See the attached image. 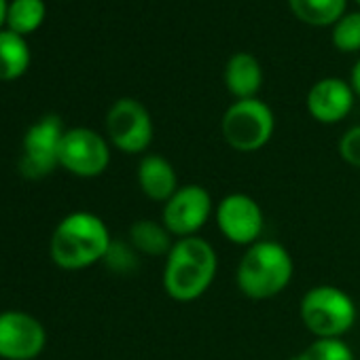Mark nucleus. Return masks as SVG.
<instances>
[{"instance_id": "obj_1", "label": "nucleus", "mask_w": 360, "mask_h": 360, "mask_svg": "<svg viewBox=\"0 0 360 360\" xmlns=\"http://www.w3.org/2000/svg\"><path fill=\"white\" fill-rule=\"evenodd\" d=\"M219 259L214 246L200 238H180L174 242L163 265V290L178 303L198 301L208 292L217 278Z\"/></svg>"}, {"instance_id": "obj_2", "label": "nucleus", "mask_w": 360, "mask_h": 360, "mask_svg": "<svg viewBox=\"0 0 360 360\" xmlns=\"http://www.w3.org/2000/svg\"><path fill=\"white\" fill-rule=\"evenodd\" d=\"M110 242L106 223L98 214L81 210L56 225L49 240V255L60 269L79 271L104 261Z\"/></svg>"}, {"instance_id": "obj_3", "label": "nucleus", "mask_w": 360, "mask_h": 360, "mask_svg": "<svg viewBox=\"0 0 360 360\" xmlns=\"http://www.w3.org/2000/svg\"><path fill=\"white\" fill-rule=\"evenodd\" d=\"M292 274L295 263L290 252L280 242L259 240L244 250L236 269V282L244 297L265 301L284 292Z\"/></svg>"}, {"instance_id": "obj_4", "label": "nucleus", "mask_w": 360, "mask_h": 360, "mask_svg": "<svg viewBox=\"0 0 360 360\" xmlns=\"http://www.w3.org/2000/svg\"><path fill=\"white\" fill-rule=\"evenodd\" d=\"M299 316L314 339H343L356 324L358 307L343 288L318 284L301 297Z\"/></svg>"}, {"instance_id": "obj_5", "label": "nucleus", "mask_w": 360, "mask_h": 360, "mask_svg": "<svg viewBox=\"0 0 360 360\" xmlns=\"http://www.w3.org/2000/svg\"><path fill=\"white\" fill-rule=\"evenodd\" d=\"M276 117L271 108L259 100H236L221 121V131L225 142L238 153L261 150L274 136Z\"/></svg>"}, {"instance_id": "obj_6", "label": "nucleus", "mask_w": 360, "mask_h": 360, "mask_svg": "<svg viewBox=\"0 0 360 360\" xmlns=\"http://www.w3.org/2000/svg\"><path fill=\"white\" fill-rule=\"evenodd\" d=\"M66 127L58 115H45L28 127L22 140L20 172L26 178L39 180L60 167V148Z\"/></svg>"}, {"instance_id": "obj_7", "label": "nucleus", "mask_w": 360, "mask_h": 360, "mask_svg": "<svg viewBox=\"0 0 360 360\" xmlns=\"http://www.w3.org/2000/svg\"><path fill=\"white\" fill-rule=\"evenodd\" d=\"M155 136L146 106L134 98L117 100L106 112V140L125 155L144 153Z\"/></svg>"}, {"instance_id": "obj_8", "label": "nucleus", "mask_w": 360, "mask_h": 360, "mask_svg": "<svg viewBox=\"0 0 360 360\" xmlns=\"http://www.w3.org/2000/svg\"><path fill=\"white\" fill-rule=\"evenodd\" d=\"M210 217H214V202L202 185L178 187L161 210V223L176 240L198 236Z\"/></svg>"}, {"instance_id": "obj_9", "label": "nucleus", "mask_w": 360, "mask_h": 360, "mask_svg": "<svg viewBox=\"0 0 360 360\" xmlns=\"http://www.w3.org/2000/svg\"><path fill=\"white\" fill-rule=\"evenodd\" d=\"M110 163V142L89 129L72 127L66 129L60 148V167L79 178H98Z\"/></svg>"}, {"instance_id": "obj_10", "label": "nucleus", "mask_w": 360, "mask_h": 360, "mask_svg": "<svg viewBox=\"0 0 360 360\" xmlns=\"http://www.w3.org/2000/svg\"><path fill=\"white\" fill-rule=\"evenodd\" d=\"M214 221L225 240L236 246H252L261 240L265 217L259 202L246 193H229L214 206Z\"/></svg>"}, {"instance_id": "obj_11", "label": "nucleus", "mask_w": 360, "mask_h": 360, "mask_svg": "<svg viewBox=\"0 0 360 360\" xmlns=\"http://www.w3.org/2000/svg\"><path fill=\"white\" fill-rule=\"evenodd\" d=\"M47 347V330L28 311L0 314V360H37Z\"/></svg>"}, {"instance_id": "obj_12", "label": "nucleus", "mask_w": 360, "mask_h": 360, "mask_svg": "<svg viewBox=\"0 0 360 360\" xmlns=\"http://www.w3.org/2000/svg\"><path fill=\"white\" fill-rule=\"evenodd\" d=\"M354 89L341 79L328 77L311 85L307 94V112L324 125H335L343 121L354 106Z\"/></svg>"}, {"instance_id": "obj_13", "label": "nucleus", "mask_w": 360, "mask_h": 360, "mask_svg": "<svg viewBox=\"0 0 360 360\" xmlns=\"http://www.w3.org/2000/svg\"><path fill=\"white\" fill-rule=\"evenodd\" d=\"M136 180L140 191L150 200L165 204L178 191V176L174 165L157 153H148L140 159L136 169Z\"/></svg>"}, {"instance_id": "obj_14", "label": "nucleus", "mask_w": 360, "mask_h": 360, "mask_svg": "<svg viewBox=\"0 0 360 360\" xmlns=\"http://www.w3.org/2000/svg\"><path fill=\"white\" fill-rule=\"evenodd\" d=\"M225 85L236 100L257 98L263 85V70L255 56L236 53L225 66Z\"/></svg>"}, {"instance_id": "obj_15", "label": "nucleus", "mask_w": 360, "mask_h": 360, "mask_svg": "<svg viewBox=\"0 0 360 360\" xmlns=\"http://www.w3.org/2000/svg\"><path fill=\"white\" fill-rule=\"evenodd\" d=\"M174 236L165 229V225L161 221H153V219H138L131 223L129 231H127V242L134 246V250L138 255L144 257H167L174 242Z\"/></svg>"}, {"instance_id": "obj_16", "label": "nucleus", "mask_w": 360, "mask_h": 360, "mask_svg": "<svg viewBox=\"0 0 360 360\" xmlns=\"http://www.w3.org/2000/svg\"><path fill=\"white\" fill-rule=\"evenodd\" d=\"M30 47L24 37L0 30V81H15L30 68Z\"/></svg>"}, {"instance_id": "obj_17", "label": "nucleus", "mask_w": 360, "mask_h": 360, "mask_svg": "<svg viewBox=\"0 0 360 360\" xmlns=\"http://www.w3.org/2000/svg\"><path fill=\"white\" fill-rule=\"evenodd\" d=\"M288 5L309 26H335L345 11V0H288Z\"/></svg>"}, {"instance_id": "obj_18", "label": "nucleus", "mask_w": 360, "mask_h": 360, "mask_svg": "<svg viewBox=\"0 0 360 360\" xmlns=\"http://www.w3.org/2000/svg\"><path fill=\"white\" fill-rule=\"evenodd\" d=\"M47 7L45 0H11L7 13V30L26 37L41 28L45 22Z\"/></svg>"}, {"instance_id": "obj_19", "label": "nucleus", "mask_w": 360, "mask_h": 360, "mask_svg": "<svg viewBox=\"0 0 360 360\" xmlns=\"http://www.w3.org/2000/svg\"><path fill=\"white\" fill-rule=\"evenodd\" d=\"M333 45L345 53L360 51V11L345 13L333 26Z\"/></svg>"}, {"instance_id": "obj_20", "label": "nucleus", "mask_w": 360, "mask_h": 360, "mask_svg": "<svg viewBox=\"0 0 360 360\" xmlns=\"http://www.w3.org/2000/svg\"><path fill=\"white\" fill-rule=\"evenodd\" d=\"M301 354L305 360H356L343 339H314Z\"/></svg>"}, {"instance_id": "obj_21", "label": "nucleus", "mask_w": 360, "mask_h": 360, "mask_svg": "<svg viewBox=\"0 0 360 360\" xmlns=\"http://www.w3.org/2000/svg\"><path fill=\"white\" fill-rule=\"evenodd\" d=\"M104 263L110 271L119 274V276H127L134 274L138 267V252L134 250V246L129 242H110V248L104 257Z\"/></svg>"}, {"instance_id": "obj_22", "label": "nucleus", "mask_w": 360, "mask_h": 360, "mask_svg": "<svg viewBox=\"0 0 360 360\" xmlns=\"http://www.w3.org/2000/svg\"><path fill=\"white\" fill-rule=\"evenodd\" d=\"M337 148H339L341 159H343L347 165L360 169V123L354 125V127H349V129L341 136Z\"/></svg>"}, {"instance_id": "obj_23", "label": "nucleus", "mask_w": 360, "mask_h": 360, "mask_svg": "<svg viewBox=\"0 0 360 360\" xmlns=\"http://www.w3.org/2000/svg\"><path fill=\"white\" fill-rule=\"evenodd\" d=\"M352 81H349V85H352V89H354V94L360 98V60L354 64V68H352V77H349Z\"/></svg>"}, {"instance_id": "obj_24", "label": "nucleus", "mask_w": 360, "mask_h": 360, "mask_svg": "<svg viewBox=\"0 0 360 360\" xmlns=\"http://www.w3.org/2000/svg\"><path fill=\"white\" fill-rule=\"evenodd\" d=\"M7 13H9V3L7 0H0V28L7 24Z\"/></svg>"}, {"instance_id": "obj_25", "label": "nucleus", "mask_w": 360, "mask_h": 360, "mask_svg": "<svg viewBox=\"0 0 360 360\" xmlns=\"http://www.w3.org/2000/svg\"><path fill=\"white\" fill-rule=\"evenodd\" d=\"M286 360H305V358H303V354L299 352V354H295V356H290V358H286Z\"/></svg>"}, {"instance_id": "obj_26", "label": "nucleus", "mask_w": 360, "mask_h": 360, "mask_svg": "<svg viewBox=\"0 0 360 360\" xmlns=\"http://www.w3.org/2000/svg\"><path fill=\"white\" fill-rule=\"evenodd\" d=\"M356 3H358V5H360V0H356Z\"/></svg>"}]
</instances>
